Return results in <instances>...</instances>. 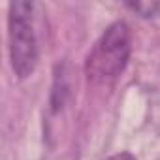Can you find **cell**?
Listing matches in <instances>:
<instances>
[{
  "label": "cell",
  "instance_id": "cell-1",
  "mask_svg": "<svg viewBox=\"0 0 160 160\" xmlns=\"http://www.w3.org/2000/svg\"><path fill=\"white\" fill-rule=\"evenodd\" d=\"M132 51V32L124 21L111 23L96 40L85 60L89 81L108 85L124 72Z\"/></svg>",
  "mask_w": 160,
  "mask_h": 160
},
{
  "label": "cell",
  "instance_id": "cell-3",
  "mask_svg": "<svg viewBox=\"0 0 160 160\" xmlns=\"http://www.w3.org/2000/svg\"><path fill=\"white\" fill-rule=\"evenodd\" d=\"M126 8L136 12L141 17H158L160 15V2H126Z\"/></svg>",
  "mask_w": 160,
  "mask_h": 160
},
{
  "label": "cell",
  "instance_id": "cell-4",
  "mask_svg": "<svg viewBox=\"0 0 160 160\" xmlns=\"http://www.w3.org/2000/svg\"><path fill=\"white\" fill-rule=\"evenodd\" d=\"M108 160H136V156L130 154V152H117V154L109 156Z\"/></svg>",
  "mask_w": 160,
  "mask_h": 160
},
{
  "label": "cell",
  "instance_id": "cell-2",
  "mask_svg": "<svg viewBox=\"0 0 160 160\" xmlns=\"http://www.w3.org/2000/svg\"><path fill=\"white\" fill-rule=\"evenodd\" d=\"M34 4L25 0L10 2L8 8V47L13 73L28 77L38 64V40L34 32Z\"/></svg>",
  "mask_w": 160,
  "mask_h": 160
}]
</instances>
